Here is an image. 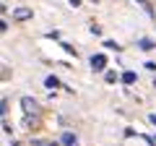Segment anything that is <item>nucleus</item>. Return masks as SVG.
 <instances>
[{
    "mask_svg": "<svg viewBox=\"0 0 156 146\" xmlns=\"http://www.w3.org/2000/svg\"><path fill=\"white\" fill-rule=\"evenodd\" d=\"M21 110H23V115H26V118H39V115H42L39 102L31 99V97H23V99H21Z\"/></svg>",
    "mask_w": 156,
    "mask_h": 146,
    "instance_id": "nucleus-1",
    "label": "nucleus"
},
{
    "mask_svg": "<svg viewBox=\"0 0 156 146\" xmlns=\"http://www.w3.org/2000/svg\"><path fill=\"white\" fill-rule=\"evenodd\" d=\"M34 16L31 8H13V21H29Z\"/></svg>",
    "mask_w": 156,
    "mask_h": 146,
    "instance_id": "nucleus-2",
    "label": "nucleus"
},
{
    "mask_svg": "<svg viewBox=\"0 0 156 146\" xmlns=\"http://www.w3.org/2000/svg\"><path fill=\"white\" fill-rule=\"evenodd\" d=\"M91 71H104L107 68V57L104 55H91Z\"/></svg>",
    "mask_w": 156,
    "mask_h": 146,
    "instance_id": "nucleus-3",
    "label": "nucleus"
},
{
    "mask_svg": "<svg viewBox=\"0 0 156 146\" xmlns=\"http://www.w3.org/2000/svg\"><path fill=\"white\" fill-rule=\"evenodd\" d=\"M60 144H62V146H78V138L70 133V130H65V133L60 136Z\"/></svg>",
    "mask_w": 156,
    "mask_h": 146,
    "instance_id": "nucleus-4",
    "label": "nucleus"
},
{
    "mask_svg": "<svg viewBox=\"0 0 156 146\" xmlns=\"http://www.w3.org/2000/svg\"><path fill=\"white\" fill-rule=\"evenodd\" d=\"M135 78H138V76H135L133 71H125L122 73V84H135Z\"/></svg>",
    "mask_w": 156,
    "mask_h": 146,
    "instance_id": "nucleus-5",
    "label": "nucleus"
},
{
    "mask_svg": "<svg viewBox=\"0 0 156 146\" xmlns=\"http://www.w3.org/2000/svg\"><path fill=\"white\" fill-rule=\"evenodd\" d=\"M44 86H47V89H57V86H60V81H57L55 76H47V81H44Z\"/></svg>",
    "mask_w": 156,
    "mask_h": 146,
    "instance_id": "nucleus-6",
    "label": "nucleus"
},
{
    "mask_svg": "<svg viewBox=\"0 0 156 146\" xmlns=\"http://www.w3.org/2000/svg\"><path fill=\"white\" fill-rule=\"evenodd\" d=\"M138 47H140V50H154L156 45H154L151 39H140V42H138Z\"/></svg>",
    "mask_w": 156,
    "mask_h": 146,
    "instance_id": "nucleus-7",
    "label": "nucleus"
},
{
    "mask_svg": "<svg viewBox=\"0 0 156 146\" xmlns=\"http://www.w3.org/2000/svg\"><path fill=\"white\" fill-rule=\"evenodd\" d=\"M138 3L143 5V11L148 13V16H154V8H151V3H148V0H138Z\"/></svg>",
    "mask_w": 156,
    "mask_h": 146,
    "instance_id": "nucleus-8",
    "label": "nucleus"
},
{
    "mask_svg": "<svg viewBox=\"0 0 156 146\" xmlns=\"http://www.w3.org/2000/svg\"><path fill=\"white\" fill-rule=\"evenodd\" d=\"M104 78H107V84H115V81H117V73H115V71H107Z\"/></svg>",
    "mask_w": 156,
    "mask_h": 146,
    "instance_id": "nucleus-9",
    "label": "nucleus"
},
{
    "mask_svg": "<svg viewBox=\"0 0 156 146\" xmlns=\"http://www.w3.org/2000/svg\"><path fill=\"white\" fill-rule=\"evenodd\" d=\"M5 115H8V102L3 99V102H0V118H5Z\"/></svg>",
    "mask_w": 156,
    "mask_h": 146,
    "instance_id": "nucleus-10",
    "label": "nucleus"
},
{
    "mask_svg": "<svg viewBox=\"0 0 156 146\" xmlns=\"http://www.w3.org/2000/svg\"><path fill=\"white\" fill-rule=\"evenodd\" d=\"M62 50H65V52H70V55H78V52H76V47H70L68 42H62Z\"/></svg>",
    "mask_w": 156,
    "mask_h": 146,
    "instance_id": "nucleus-11",
    "label": "nucleus"
},
{
    "mask_svg": "<svg viewBox=\"0 0 156 146\" xmlns=\"http://www.w3.org/2000/svg\"><path fill=\"white\" fill-rule=\"evenodd\" d=\"M104 47H109V50H120V45H117V42H112V39H107Z\"/></svg>",
    "mask_w": 156,
    "mask_h": 146,
    "instance_id": "nucleus-12",
    "label": "nucleus"
},
{
    "mask_svg": "<svg viewBox=\"0 0 156 146\" xmlns=\"http://www.w3.org/2000/svg\"><path fill=\"white\" fill-rule=\"evenodd\" d=\"M70 5H73V8H78V5H81V0H70Z\"/></svg>",
    "mask_w": 156,
    "mask_h": 146,
    "instance_id": "nucleus-13",
    "label": "nucleus"
},
{
    "mask_svg": "<svg viewBox=\"0 0 156 146\" xmlns=\"http://www.w3.org/2000/svg\"><path fill=\"white\" fill-rule=\"evenodd\" d=\"M0 31H5V21H0Z\"/></svg>",
    "mask_w": 156,
    "mask_h": 146,
    "instance_id": "nucleus-14",
    "label": "nucleus"
},
{
    "mask_svg": "<svg viewBox=\"0 0 156 146\" xmlns=\"http://www.w3.org/2000/svg\"><path fill=\"white\" fill-rule=\"evenodd\" d=\"M148 120H151V123H154V125H156V115H151V118H148Z\"/></svg>",
    "mask_w": 156,
    "mask_h": 146,
    "instance_id": "nucleus-15",
    "label": "nucleus"
},
{
    "mask_svg": "<svg viewBox=\"0 0 156 146\" xmlns=\"http://www.w3.org/2000/svg\"><path fill=\"white\" fill-rule=\"evenodd\" d=\"M0 11H5V5H3V3H0Z\"/></svg>",
    "mask_w": 156,
    "mask_h": 146,
    "instance_id": "nucleus-16",
    "label": "nucleus"
},
{
    "mask_svg": "<svg viewBox=\"0 0 156 146\" xmlns=\"http://www.w3.org/2000/svg\"><path fill=\"white\" fill-rule=\"evenodd\" d=\"M44 146H57V144H44Z\"/></svg>",
    "mask_w": 156,
    "mask_h": 146,
    "instance_id": "nucleus-17",
    "label": "nucleus"
},
{
    "mask_svg": "<svg viewBox=\"0 0 156 146\" xmlns=\"http://www.w3.org/2000/svg\"><path fill=\"white\" fill-rule=\"evenodd\" d=\"M154 86H156V84H154Z\"/></svg>",
    "mask_w": 156,
    "mask_h": 146,
    "instance_id": "nucleus-18",
    "label": "nucleus"
}]
</instances>
